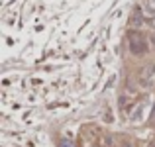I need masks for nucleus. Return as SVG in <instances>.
I'll return each mask as SVG.
<instances>
[{
	"instance_id": "nucleus-7",
	"label": "nucleus",
	"mask_w": 155,
	"mask_h": 147,
	"mask_svg": "<svg viewBox=\"0 0 155 147\" xmlns=\"http://www.w3.org/2000/svg\"><path fill=\"white\" fill-rule=\"evenodd\" d=\"M151 118H153V122H155V108H153V116Z\"/></svg>"
},
{
	"instance_id": "nucleus-6",
	"label": "nucleus",
	"mask_w": 155,
	"mask_h": 147,
	"mask_svg": "<svg viewBox=\"0 0 155 147\" xmlns=\"http://www.w3.org/2000/svg\"><path fill=\"white\" fill-rule=\"evenodd\" d=\"M59 147H75V145H73L71 141H67V139H65V141H61V145H59Z\"/></svg>"
},
{
	"instance_id": "nucleus-9",
	"label": "nucleus",
	"mask_w": 155,
	"mask_h": 147,
	"mask_svg": "<svg viewBox=\"0 0 155 147\" xmlns=\"http://www.w3.org/2000/svg\"><path fill=\"white\" fill-rule=\"evenodd\" d=\"M124 147H132V145H128V143H126V145H124Z\"/></svg>"
},
{
	"instance_id": "nucleus-3",
	"label": "nucleus",
	"mask_w": 155,
	"mask_h": 147,
	"mask_svg": "<svg viewBox=\"0 0 155 147\" xmlns=\"http://www.w3.org/2000/svg\"><path fill=\"white\" fill-rule=\"evenodd\" d=\"M141 24H143V18H141V14H140V8H136L134 14H132V26L134 28H140Z\"/></svg>"
},
{
	"instance_id": "nucleus-2",
	"label": "nucleus",
	"mask_w": 155,
	"mask_h": 147,
	"mask_svg": "<svg viewBox=\"0 0 155 147\" xmlns=\"http://www.w3.org/2000/svg\"><path fill=\"white\" fill-rule=\"evenodd\" d=\"M130 51L134 55H141L147 51V41L143 39L141 34H130Z\"/></svg>"
},
{
	"instance_id": "nucleus-5",
	"label": "nucleus",
	"mask_w": 155,
	"mask_h": 147,
	"mask_svg": "<svg viewBox=\"0 0 155 147\" xmlns=\"http://www.w3.org/2000/svg\"><path fill=\"white\" fill-rule=\"evenodd\" d=\"M147 12H155V0H147Z\"/></svg>"
},
{
	"instance_id": "nucleus-1",
	"label": "nucleus",
	"mask_w": 155,
	"mask_h": 147,
	"mask_svg": "<svg viewBox=\"0 0 155 147\" xmlns=\"http://www.w3.org/2000/svg\"><path fill=\"white\" fill-rule=\"evenodd\" d=\"M155 83V63H147L141 69L140 75V87L141 88H151Z\"/></svg>"
},
{
	"instance_id": "nucleus-4",
	"label": "nucleus",
	"mask_w": 155,
	"mask_h": 147,
	"mask_svg": "<svg viewBox=\"0 0 155 147\" xmlns=\"http://www.w3.org/2000/svg\"><path fill=\"white\" fill-rule=\"evenodd\" d=\"M141 114H143V104H141V106H137V108L134 110V114H132V122H140Z\"/></svg>"
},
{
	"instance_id": "nucleus-8",
	"label": "nucleus",
	"mask_w": 155,
	"mask_h": 147,
	"mask_svg": "<svg viewBox=\"0 0 155 147\" xmlns=\"http://www.w3.org/2000/svg\"><path fill=\"white\" fill-rule=\"evenodd\" d=\"M151 41H153V45H155V35H153V38H151Z\"/></svg>"
}]
</instances>
